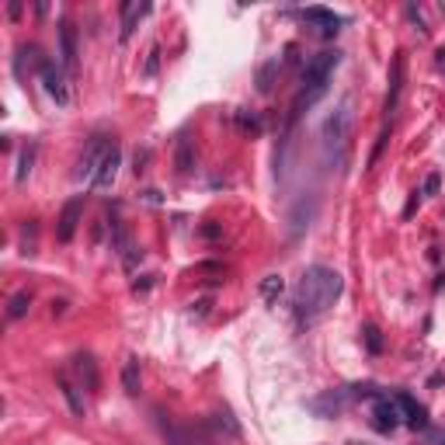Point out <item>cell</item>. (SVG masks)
<instances>
[{
    "label": "cell",
    "mask_w": 445,
    "mask_h": 445,
    "mask_svg": "<svg viewBox=\"0 0 445 445\" xmlns=\"http://www.w3.org/2000/svg\"><path fill=\"white\" fill-rule=\"evenodd\" d=\"M425 191H428V195H435V191H439V174H432V178L425 181Z\"/></svg>",
    "instance_id": "4316f807"
},
{
    "label": "cell",
    "mask_w": 445,
    "mask_h": 445,
    "mask_svg": "<svg viewBox=\"0 0 445 445\" xmlns=\"http://www.w3.org/2000/svg\"><path fill=\"white\" fill-rule=\"evenodd\" d=\"M400 90H404V53H397V56H393V67H390V90H386V104H383L386 118L397 111Z\"/></svg>",
    "instance_id": "30bf717a"
},
{
    "label": "cell",
    "mask_w": 445,
    "mask_h": 445,
    "mask_svg": "<svg viewBox=\"0 0 445 445\" xmlns=\"http://www.w3.org/2000/svg\"><path fill=\"white\" fill-rule=\"evenodd\" d=\"M60 60H63L67 70L77 67V28H74V21L60 25Z\"/></svg>",
    "instance_id": "7c38bea8"
},
{
    "label": "cell",
    "mask_w": 445,
    "mask_h": 445,
    "mask_svg": "<svg viewBox=\"0 0 445 445\" xmlns=\"http://www.w3.org/2000/svg\"><path fill=\"white\" fill-rule=\"evenodd\" d=\"M303 18L313 21V25H320V35H324V39H334L338 28H341V18H338L334 11H324V7H306Z\"/></svg>",
    "instance_id": "5bb4252c"
},
{
    "label": "cell",
    "mask_w": 445,
    "mask_h": 445,
    "mask_svg": "<svg viewBox=\"0 0 445 445\" xmlns=\"http://www.w3.org/2000/svg\"><path fill=\"white\" fill-rule=\"evenodd\" d=\"M358 397H372V386H352V390H331V393H324V397H317L310 407L320 414V418H334V414H341L352 400Z\"/></svg>",
    "instance_id": "3957f363"
},
{
    "label": "cell",
    "mask_w": 445,
    "mask_h": 445,
    "mask_svg": "<svg viewBox=\"0 0 445 445\" xmlns=\"http://www.w3.org/2000/svg\"><path fill=\"white\" fill-rule=\"evenodd\" d=\"M439 445H445V439H442V442H439Z\"/></svg>",
    "instance_id": "4dcf8cb0"
},
{
    "label": "cell",
    "mask_w": 445,
    "mask_h": 445,
    "mask_svg": "<svg viewBox=\"0 0 445 445\" xmlns=\"http://www.w3.org/2000/svg\"><path fill=\"white\" fill-rule=\"evenodd\" d=\"M174 164H178L181 174H191V171H195V146H191V139H188V136H181V139H178Z\"/></svg>",
    "instance_id": "e0dca14e"
},
{
    "label": "cell",
    "mask_w": 445,
    "mask_h": 445,
    "mask_svg": "<svg viewBox=\"0 0 445 445\" xmlns=\"http://www.w3.org/2000/svg\"><path fill=\"white\" fill-rule=\"evenodd\" d=\"M397 407H400V418H404L411 428H425V425H428V411H425V404H418L411 393H400V397H397Z\"/></svg>",
    "instance_id": "4fadbf2b"
},
{
    "label": "cell",
    "mask_w": 445,
    "mask_h": 445,
    "mask_svg": "<svg viewBox=\"0 0 445 445\" xmlns=\"http://www.w3.org/2000/svg\"><path fill=\"white\" fill-rule=\"evenodd\" d=\"M39 77H42V84H46V94H49L56 104H70L67 74H63V67H60V63H53V60H49V63L42 67V74H39Z\"/></svg>",
    "instance_id": "277c9868"
},
{
    "label": "cell",
    "mask_w": 445,
    "mask_h": 445,
    "mask_svg": "<svg viewBox=\"0 0 445 445\" xmlns=\"http://www.w3.org/2000/svg\"><path fill=\"white\" fill-rule=\"evenodd\" d=\"M81 216H84V202H81V198H74V202L63 205V212H60V219H56V240H60V244H70V240H74V233H77V226H81Z\"/></svg>",
    "instance_id": "5b68a950"
},
{
    "label": "cell",
    "mask_w": 445,
    "mask_h": 445,
    "mask_svg": "<svg viewBox=\"0 0 445 445\" xmlns=\"http://www.w3.org/2000/svg\"><path fill=\"white\" fill-rule=\"evenodd\" d=\"M28 306H32V292H14L11 296V306H7V317L11 320H21L28 313Z\"/></svg>",
    "instance_id": "d6986e66"
},
{
    "label": "cell",
    "mask_w": 445,
    "mask_h": 445,
    "mask_svg": "<svg viewBox=\"0 0 445 445\" xmlns=\"http://www.w3.org/2000/svg\"><path fill=\"white\" fill-rule=\"evenodd\" d=\"M278 70V63H265L261 74H258V90H271V74Z\"/></svg>",
    "instance_id": "603a6c76"
},
{
    "label": "cell",
    "mask_w": 445,
    "mask_h": 445,
    "mask_svg": "<svg viewBox=\"0 0 445 445\" xmlns=\"http://www.w3.org/2000/svg\"><path fill=\"white\" fill-rule=\"evenodd\" d=\"M352 445H362V442H352Z\"/></svg>",
    "instance_id": "f546056e"
},
{
    "label": "cell",
    "mask_w": 445,
    "mask_h": 445,
    "mask_svg": "<svg viewBox=\"0 0 445 445\" xmlns=\"http://www.w3.org/2000/svg\"><path fill=\"white\" fill-rule=\"evenodd\" d=\"M400 421H404V418H400L397 397H393V400H390V397H376V404H372V425H376V432H393Z\"/></svg>",
    "instance_id": "52a82bcc"
},
{
    "label": "cell",
    "mask_w": 445,
    "mask_h": 445,
    "mask_svg": "<svg viewBox=\"0 0 445 445\" xmlns=\"http://www.w3.org/2000/svg\"><path fill=\"white\" fill-rule=\"evenodd\" d=\"M56 383H60V390H63V397H67L70 411H74L77 418H84V400H81V393H77V383H74L67 372H60V376H56Z\"/></svg>",
    "instance_id": "2e32d148"
},
{
    "label": "cell",
    "mask_w": 445,
    "mask_h": 445,
    "mask_svg": "<svg viewBox=\"0 0 445 445\" xmlns=\"http://www.w3.org/2000/svg\"><path fill=\"white\" fill-rule=\"evenodd\" d=\"M157 56H160V49L153 46V49H150V63H146V77H153V74H157Z\"/></svg>",
    "instance_id": "484cf974"
},
{
    "label": "cell",
    "mask_w": 445,
    "mask_h": 445,
    "mask_svg": "<svg viewBox=\"0 0 445 445\" xmlns=\"http://www.w3.org/2000/svg\"><path fill=\"white\" fill-rule=\"evenodd\" d=\"M282 292V278L278 275H268L265 278V285H261V296H265L268 303H275V296Z\"/></svg>",
    "instance_id": "44dd1931"
},
{
    "label": "cell",
    "mask_w": 445,
    "mask_h": 445,
    "mask_svg": "<svg viewBox=\"0 0 445 445\" xmlns=\"http://www.w3.org/2000/svg\"><path fill=\"white\" fill-rule=\"evenodd\" d=\"M104 153H108L104 136H94V139L88 143V150H84V157H81V164H77V178H81V181H94L97 167H101V160H104Z\"/></svg>",
    "instance_id": "8992f818"
},
{
    "label": "cell",
    "mask_w": 445,
    "mask_h": 445,
    "mask_svg": "<svg viewBox=\"0 0 445 445\" xmlns=\"http://www.w3.org/2000/svg\"><path fill=\"white\" fill-rule=\"evenodd\" d=\"M74 376H77V383L84 386V390H97L101 386V376H97V362L90 352H81V355H74Z\"/></svg>",
    "instance_id": "9c48e42d"
},
{
    "label": "cell",
    "mask_w": 445,
    "mask_h": 445,
    "mask_svg": "<svg viewBox=\"0 0 445 445\" xmlns=\"http://www.w3.org/2000/svg\"><path fill=\"white\" fill-rule=\"evenodd\" d=\"M32 164H35V146L28 143V146L21 150V157H18V174H14V181H18V184H25V178L32 174Z\"/></svg>",
    "instance_id": "ffe728a7"
},
{
    "label": "cell",
    "mask_w": 445,
    "mask_h": 445,
    "mask_svg": "<svg viewBox=\"0 0 445 445\" xmlns=\"http://www.w3.org/2000/svg\"><path fill=\"white\" fill-rule=\"evenodd\" d=\"M118 167H122V150L111 143L108 146V153H104V160H101V167H97V174H94V188L97 191H104V188H111L115 184V174H118Z\"/></svg>",
    "instance_id": "ba28073f"
},
{
    "label": "cell",
    "mask_w": 445,
    "mask_h": 445,
    "mask_svg": "<svg viewBox=\"0 0 445 445\" xmlns=\"http://www.w3.org/2000/svg\"><path fill=\"white\" fill-rule=\"evenodd\" d=\"M435 56H439V60H435V63H439V70H445V49H439Z\"/></svg>",
    "instance_id": "f1b7e54d"
},
{
    "label": "cell",
    "mask_w": 445,
    "mask_h": 445,
    "mask_svg": "<svg viewBox=\"0 0 445 445\" xmlns=\"http://www.w3.org/2000/svg\"><path fill=\"white\" fill-rule=\"evenodd\" d=\"M7 14H11V18H21V4H18V0H14V4H11V7H7Z\"/></svg>",
    "instance_id": "83f0119b"
},
{
    "label": "cell",
    "mask_w": 445,
    "mask_h": 445,
    "mask_svg": "<svg viewBox=\"0 0 445 445\" xmlns=\"http://www.w3.org/2000/svg\"><path fill=\"white\" fill-rule=\"evenodd\" d=\"M237 122H240V129H244V132H251V136H258V132H261V122H258L254 115H237Z\"/></svg>",
    "instance_id": "cb8c5ba5"
},
{
    "label": "cell",
    "mask_w": 445,
    "mask_h": 445,
    "mask_svg": "<svg viewBox=\"0 0 445 445\" xmlns=\"http://www.w3.org/2000/svg\"><path fill=\"white\" fill-rule=\"evenodd\" d=\"M216 425H219V428H226L230 435H240V425L233 421V414H230V411H219V414H216Z\"/></svg>",
    "instance_id": "7402d4cb"
},
{
    "label": "cell",
    "mask_w": 445,
    "mask_h": 445,
    "mask_svg": "<svg viewBox=\"0 0 445 445\" xmlns=\"http://www.w3.org/2000/svg\"><path fill=\"white\" fill-rule=\"evenodd\" d=\"M122 386H125V393H139V362L136 358H129L125 365H122Z\"/></svg>",
    "instance_id": "ac0fdd59"
},
{
    "label": "cell",
    "mask_w": 445,
    "mask_h": 445,
    "mask_svg": "<svg viewBox=\"0 0 445 445\" xmlns=\"http://www.w3.org/2000/svg\"><path fill=\"white\" fill-rule=\"evenodd\" d=\"M365 345H369V352H383V341H379V331L369 324L365 327Z\"/></svg>",
    "instance_id": "d4e9b609"
},
{
    "label": "cell",
    "mask_w": 445,
    "mask_h": 445,
    "mask_svg": "<svg viewBox=\"0 0 445 445\" xmlns=\"http://www.w3.org/2000/svg\"><path fill=\"white\" fill-rule=\"evenodd\" d=\"M348 136H352V104L345 101L341 108H334L324 122V150H338V164L345 160V146H348Z\"/></svg>",
    "instance_id": "7a4b0ae2"
},
{
    "label": "cell",
    "mask_w": 445,
    "mask_h": 445,
    "mask_svg": "<svg viewBox=\"0 0 445 445\" xmlns=\"http://www.w3.org/2000/svg\"><path fill=\"white\" fill-rule=\"evenodd\" d=\"M49 60H42V53H39V46H21L18 49V56H14V74L25 81L32 70H39L42 74V67H46Z\"/></svg>",
    "instance_id": "8fae6325"
},
{
    "label": "cell",
    "mask_w": 445,
    "mask_h": 445,
    "mask_svg": "<svg viewBox=\"0 0 445 445\" xmlns=\"http://www.w3.org/2000/svg\"><path fill=\"white\" fill-rule=\"evenodd\" d=\"M146 11H150V4H139V0L122 4V25H118V39H122V42L136 32V25H139V18H143Z\"/></svg>",
    "instance_id": "9a60e30c"
},
{
    "label": "cell",
    "mask_w": 445,
    "mask_h": 445,
    "mask_svg": "<svg viewBox=\"0 0 445 445\" xmlns=\"http://www.w3.org/2000/svg\"><path fill=\"white\" fill-rule=\"evenodd\" d=\"M345 292V278L327 265H313L303 271V278L296 282V296H292V306H296V320L299 324H313L320 320Z\"/></svg>",
    "instance_id": "6da1fadb"
}]
</instances>
